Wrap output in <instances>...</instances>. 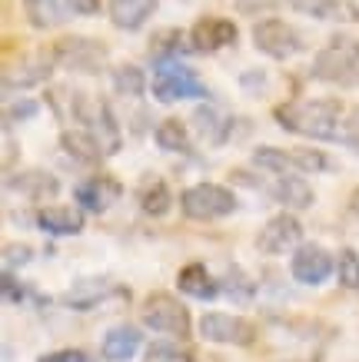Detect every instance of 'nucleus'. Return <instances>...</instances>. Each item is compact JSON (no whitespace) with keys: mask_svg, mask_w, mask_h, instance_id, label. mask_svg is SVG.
<instances>
[{"mask_svg":"<svg viewBox=\"0 0 359 362\" xmlns=\"http://www.w3.org/2000/svg\"><path fill=\"white\" fill-rule=\"evenodd\" d=\"M176 286H180V293L193 299H213L220 293V283L207 273L203 263H186L180 269V276H176Z\"/></svg>","mask_w":359,"mask_h":362,"instance_id":"25","label":"nucleus"},{"mask_svg":"<svg viewBox=\"0 0 359 362\" xmlns=\"http://www.w3.org/2000/svg\"><path fill=\"white\" fill-rule=\"evenodd\" d=\"M54 54H37V57H27V60H21L17 66H7L4 70V90L11 93L13 87L23 90V87H37V83H44L47 77H50V70H54Z\"/></svg>","mask_w":359,"mask_h":362,"instance_id":"16","label":"nucleus"},{"mask_svg":"<svg viewBox=\"0 0 359 362\" xmlns=\"http://www.w3.org/2000/svg\"><path fill=\"white\" fill-rule=\"evenodd\" d=\"M220 293H227V296L237 299V303H250V299L256 296V283H253L239 266H229L227 276H223V283H220Z\"/></svg>","mask_w":359,"mask_h":362,"instance_id":"31","label":"nucleus"},{"mask_svg":"<svg viewBox=\"0 0 359 362\" xmlns=\"http://www.w3.org/2000/svg\"><path fill=\"white\" fill-rule=\"evenodd\" d=\"M290 153H293L300 173H329V170L336 166L323 150H316V146H296V150H290Z\"/></svg>","mask_w":359,"mask_h":362,"instance_id":"32","label":"nucleus"},{"mask_svg":"<svg viewBox=\"0 0 359 362\" xmlns=\"http://www.w3.org/2000/svg\"><path fill=\"white\" fill-rule=\"evenodd\" d=\"M33 113H37V103H33V100H21V103H13V107H7V123L13 120V117H33Z\"/></svg>","mask_w":359,"mask_h":362,"instance_id":"38","label":"nucleus"},{"mask_svg":"<svg viewBox=\"0 0 359 362\" xmlns=\"http://www.w3.org/2000/svg\"><path fill=\"white\" fill-rule=\"evenodd\" d=\"M147 359L150 362H183L186 356L176 349V346H170V342H156V346L147 349Z\"/></svg>","mask_w":359,"mask_h":362,"instance_id":"35","label":"nucleus"},{"mask_svg":"<svg viewBox=\"0 0 359 362\" xmlns=\"http://www.w3.org/2000/svg\"><path fill=\"white\" fill-rule=\"evenodd\" d=\"M113 90H117L120 97H140L143 90H147V77H143V70L140 66H133V64L113 66Z\"/></svg>","mask_w":359,"mask_h":362,"instance_id":"30","label":"nucleus"},{"mask_svg":"<svg viewBox=\"0 0 359 362\" xmlns=\"http://www.w3.org/2000/svg\"><path fill=\"white\" fill-rule=\"evenodd\" d=\"M74 197L87 213H107V209L123 197V187H120L117 176L97 173V176H90V180H84V183L74 189Z\"/></svg>","mask_w":359,"mask_h":362,"instance_id":"14","label":"nucleus"},{"mask_svg":"<svg viewBox=\"0 0 359 362\" xmlns=\"http://www.w3.org/2000/svg\"><path fill=\"white\" fill-rule=\"evenodd\" d=\"M253 166L270 170V173H276V176L300 173V170H296L293 153H290V150H280V146H256V150H253Z\"/></svg>","mask_w":359,"mask_h":362,"instance_id":"29","label":"nucleus"},{"mask_svg":"<svg viewBox=\"0 0 359 362\" xmlns=\"http://www.w3.org/2000/svg\"><path fill=\"white\" fill-rule=\"evenodd\" d=\"M253 44L260 54L273 57V60H290L303 50V37L280 17H266V21H256V27H253Z\"/></svg>","mask_w":359,"mask_h":362,"instance_id":"9","label":"nucleus"},{"mask_svg":"<svg viewBox=\"0 0 359 362\" xmlns=\"http://www.w3.org/2000/svg\"><path fill=\"white\" fill-rule=\"evenodd\" d=\"M237 23L227 21V17H200L190 30V47L200 50V54H213V50H223V47L237 44Z\"/></svg>","mask_w":359,"mask_h":362,"instance_id":"13","label":"nucleus"},{"mask_svg":"<svg viewBox=\"0 0 359 362\" xmlns=\"http://www.w3.org/2000/svg\"><path fill=\"white\" fill-rule=\"evenodd\" d=\"M336 279L343 289H359V256L356 250H343L336 256Z\"/></svg>","mask_w":359,"mask_h":362,"instance_id":"33","label":"nucleus"},{"mask_svg":"<svg viewBox=\"0 0 359 362\" xmlns=\"http://www.w3.org/2000/svg\"><path fill=\"white\" fill-rule=\"evenodd\" d=\"M7 189H17L27 199H54L60 193V180L47 170H23L17 176H7Z\"/></svg>","mask_w":359,"mask_h":362,"instance_id":"18","label":"nucleus"},{"mask_svg":"<svg viewBox=\"0 0 359 362\" xmlns=\"http://www.w3.org/2000/svg\"><path fill=\"white\" fill-rule=\"evenodd\" d=\"M300 246H303V226L290 213H280V216L266 220L263 230L256 233V250L263 256H283V252H296Z\"/></svg>","mask_w":359,"mask_h":362,"instance_id":"11","label":"nucleus"},{"mask_svg":"<svg viewBox=\"0 0 359 362\" xmlns=\"http://www.w3.org/2000/svg\"><path fill=\"white\" fill-rule=\"evenodd\" d=\"M293 279L303 286H323L333 273V256H329L319 243H303L300 250L293 252Z\"/></svg>","mask_w":359,"mask_h":362,"instance_id":"12","label":"nucleus"},{"mask_svg":"<svg viewBox=\"0 0 359 362\" xmlns=\"http://www.w3.org/2000/svg\"><path fill=\"white\" fill-rule=\"evenodd\" d=\"M74 120L80 123L84 130H90L93 136H97L100 150H103L107 156H113L120 150V127H117V120H113V113H110L107 100L90 97V93H80V90H76Z\"/></svg>","mask_w":359,"mask_h":362,"instance_id":"5","label":"nucleus"},{"mask_svg":"<svg viewBox=\"0 0 359 362\" xmlns=\"http://www.w3.org/2000/svg\"><path fill=\"white\" fill-rule=\"evenodd\" d=\"M156 11V0H110V21L120 30H140Z\"/></svg>","mask_w":359,"mask_h":362,"instance_id":"23","label":"nucleus"},{"mask_svg":"<svg viewBox=\"0 0 359 362\" xmlns=\"http://www.w3.org/2000/svg\"><path fill=\"white\" fill-rule=\"evenodd\" d=\"M273 120L283 130L296 136H309V140H336L339 123H343V103L333 97H316V100H290L273 110Z\"/></svg>","mask_w":359,"mask_h":362,"instance_id":"1","label":"nucleus"},{"mask_svg":"<svg viewBox=\"0 0 359 362\" xmlns=\"http://www.w3.org/2000/svg\"><path fill=\"white\" fill-rule=\"evenodd\" d=\"M0 283H4V299H7L11 306H17V303L23 299V289H21V283L13 279L11 269H4V279H0Z\"/></svg>","mask_w":359,"mask_h":362,"instance_id":"36","label":"nucleus"},{"mask_svg":"<svg viewBox=\"0 0 359 362\" xmlns=\"http://www.w3.org/2000/svg\"><path fill=\"white\" fill-rule=\"evenodd\" d=\"M150 90L160 103H180V100L207 97V83L196 77V70H190L180 60H164V64L153 66Z\"/></svg>","mask_w":359,"mask_h":362,"instance_id":"3","label":"nucleus"},{"mask_svg":"<svg viewBox=\"0 0 359 362\" xmlns=\"http://www.w3.org/2000/svg\"><path fill=\"white\" fill-rule=\"evenodd\" d=\"M193 127H196V133L207 143H213V146H220V143L229 136V120L220 110H213V107H200V110L193 113Z\"/></svg>","mask_w":359,"mask_h":362,"instance_id":"26","label":"nucleus"},{"mask_svg":"<svg viewBox=\"0 0 359 362\" xmlns=\"http://www.w3.org/2000/svg\"><path fill=\"white\" fill-rule=\"evenodd\" d=\"M349 209L356 213V220H359V187L353 189V197H349Z\"/></svg>","mask_w":359,"mask_h":362,"instance_id":"39","label":"nucleus"},{"mask_svg":"<svg viewBox=\"0 0 359 362\" xmlns=\"http://www.w3.org/2000/svg\"><path fill=\"white\" fill-rule=\"evenodd\" d=\"M170 206H173V193H170V187H166L164 180H147L140 189V209L147 213V216H166L170 213Z\"/></svg>","mask_w":359,"mask_h":362,"instance_id":"27","label":"nucleus"},{"mask_svg":"<svg viewBox=\"0 0 359 362\" xmlns=\"http://www.w3.org/2000/svg\"><path fill=\"white\" fill-rule=\"evenodd\" d=\"M60 146H64L67 156H74L76 163H84V166H93V163H100V160L107 156L103 150H100L97 136H93L90 130H84V127L60 133Z\"/></svg>","mask_w":359,"mask_h":362,"instance_id":"22","label":"nucleus"},{"mask_svg":"<svg viewBox=\"0 0 359 362\" xmlns=\"http://www.w3.org/2000/svg\"><path fill=\"white\" fill-rule=\"evenodd\" d=\"M37 230L50 233V236H76L84 230V216L80 209L70 206H44L37 213Z\"/></svg>","mask_w":359,"mask_h":362,"instance_id":"21","label":"nucleus"},{"mask_svg":"<svg viewBox=\"0 0 359 362\" xmlns=\"http://www.w3.org/2000/svg\"><path fill=\"white\" fill-rule=\"evenodd\" d=\"M113 296H130L123 286H113L110 279H80V283L70 289L64 296V303L70 309H76V313H87V309H97L100 303H107V299Z\"/></svg>","mask_w":359,"mask_h":362,"instance_id":"15","label":"nucleus"},{"mask_svg":"<svg viewBox=\"0 0 359 362\" xmlns=\"http://www.w3.org/2000/svg\"><path fill=\"white\" fill-rule=\"evenodd\" d=\"M143 326H150L153 332H164L170 339H190V313L180 299L170 293H150L143 303Z\"/></svg>","mask_w":359,"mask_h":362,"instance_id":"6","label":"nucleus"},{"mask_svg":"<svg viewBox=\"0 0 359 362\" xmlns=\"http://www.w3.org/2000/svg\"><path fill=\"white\" fill-rule=\"evenodd\" d=\"M183 30H176V27H164V30H156L150 37V60L153 64H164V60H176V54L183 50Z\"/></svg>","mask_w":359,"mask_h":362,"instance_id":"28","label":"nucleus"},{"mask_svg":"<svg viewBox=\"0 0 359 362\" xmlns=\"http://www.w3.org/2000/svg\"><path fill=\"white\" fill-rule=\"evenodd\" d=\"M309 74L333 87H359V40L353 33H333L326 47L313 57Z\"/></svg>","mask_w":359,"mask_h":362,"instance_id":"2","label":"nucleus"},{"mask_svg":"<svg viewBox=\"0 0 359 362\" xmlns=\"http://www.w3.org/2000/svg\"><path fill=\"white\" fill-rule=\"evenodd\" d=\"M180 209H183L186 220L213 223V220L229 216V213L237 209V197H233L227 187H220V183H196V187L183 189Z\"/></svg>","mask_w":359,"mask_h":362,"instance_id":"4","label":"nucleus"},{"mask_svg":"<svg viewBox=\"0 0 359 362\" xmlns=\"http://www.w3.org/2000/svg\"><path fill=\"white\" fill-rule=\"evenodd\" d=\"M57 66H67L74 74H100L107 66V47L90 37H60L50 47Z\"/></svg>","mask_w":359,"mask_h":362,"instance_id":"8","label":"nucleus"},{"mask_svg":"<svg viewBox=\"0 0 359 362\" xmlns=\"http://www.w3.org/2000/svg\"><path fill=\"white\" fill-rule=\"evenodd\" d=\"M140 342H143V332L137 329V326H117V329H110L107 336H103L100 352H103L107 362H127L137 356Z\"/></svg>","mask_w":359,"mask_h":362,"instance_id":"20","label":"nucleus"},{"mask_svg":"<svg viewBox=\"0 0 359 362\" xmlns=\"http://www.w3.org/2000/svg\"><path fill=\"white\" fill-rule=\"evenodd\" d=\"M23 13L37 30H50V27L76 21V17L100 13V0H23Z\"/></svg>","mask_w":359,"mask_h":362,"instance_id":"7","label":"nucleus"},{"mask_svg":"<svg viewBox=\"0 0 359 362\" xmlns=\"http://www.w3.org/2000/svg\"><path fill=\"white\" fill-rule=\"evenodd\" d=\"M270 193H273V199L286 209H306V206H313V199H316L313 189H309V183L296 173L276 176V183L270 187Z\"/></svg>","mask_w":359,"mask_h":362,"instance_id":"19","label":"nucleus"},{"mask_svg":"<svg viewBox=\"0 0 359 362\" xmlns=\"http://www.w3.org/2000/svg\"><path fill=\"white\" fill-rule=\"evenodd\" d=\"M200 336L217 346H253L256 342V326L243 316L229 313H203L200 316Z\"/></svg>","mask_w":359,"mask_h":362,"instance_id":"10","label":"nucleus"},{"mask_svg":"<svg viewBox=\"0 0 359 362\" xmlns=\"http://www.w3.org/2000/svg\"><path fill=\"white\" fill-rule=\"evenodd\" d=\"M153 140H156V146H160V150H166V153H180V156H190V153H193L190 130H186V123L176 120V117H166V120L156 123Z\"/></svg>","mask_w":359,"mask_h":362,"instance_id":"24","label":"nucleus"},{"mask_svg":"<svg viewBox=\"0 0 359 362\" xmlns=\"http://www.w3.org/2000/svg\"><path fill=\"white\" fill-rule=\"evenodd\" d=\"M290 7L296 13H306L313 21H329V23H356L359 7L349 0H290Z\"/></svg>","mask_w":359,"mask_h":362,"instance_id":"17","label":"nucleus"},{"mask_svg":"<svg viewBox=\"0 0 359 362\" xmlns=\"http://www.w3.org/2000/svg\"><path fill=\"white\" fill-rule=\"evenodd\" d=\"M30 259H33L30 246H23V243H7V246H4V269L13 273V266H27Z\"/></svg>","mask_w":359,"mask_h":362,"instance_id":"34","label":"nucleus"},{"mask_svg":"<svg viewBox=\"0 0 359 362\" xmlns=\"http://www.w3.org/2000/svg\"><path fill=\"white\" fill-rule=\"evenodd\" d=\"M40 362H90L84 352L76 349H60V352H50V356H44Z\"/></svg>","mask_w":359,"mask_h":362,"instance_id":"37","label":"nucleus"}]
</instances>
